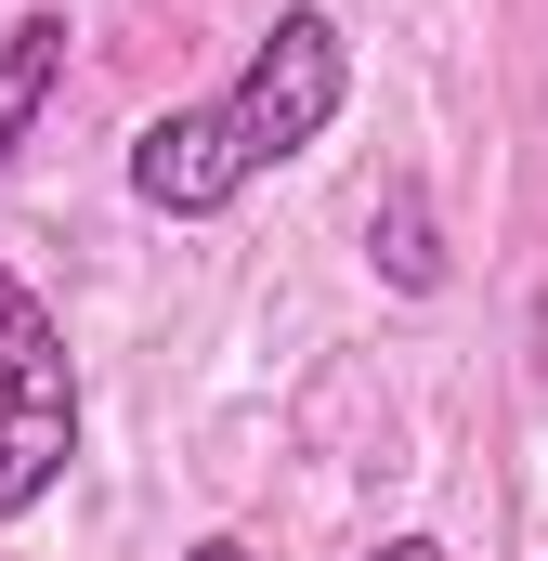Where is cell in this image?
Here are the masks:
<instances>
[{
  "mask_svg": "<svg viewBox=\"0 0 548 561\" xmlns=\"http://www.w3.org/2000/svg\"><path fill=\"white\" fill-rule=\"evenodd\" d=\"M366 262L406 287V300H431V287H444V236H431L418 183H379V209H366Z\"/></svg>",
  "mask_w": 548,
  "mask_h": 561,
  "instance_id": "cell-4",
  "label": "cell"
},
{
  "mask_svg": "<svg viewBox=\"0 0 548 561\" xmlns=\"http://www.w3.org/2000/svg\"><path fill=\"white\" fill-rule=\"evenodd\" d=\"M183 561H262V549H249V536H196Z\"/></svg>",
  "mask_w": 548,
  "mask_h": 561,
  "instance_id": "cell-6",
  "label": "cell"
},
{
  "mask_svg": "<svg viewBox=\"0 0 548 561\" xmlns=\"http://www.w3.org/2000/svg\"><path fill=\"white\" fill-rule=\"evenodd\" d=\"M340 105H353V39H340L327 0H287L209 105H170V118L132 131V196L157 222H209V209H236L262 170L313 157V144L340 131Z\"/></svg>",
  "mask_w": 548,
  "mask_h": 561,
  "instance_id": "cell-1",
  "label": "cell"
},
{
  "mask_svg": "<svg viewBox=\"0 0 548 561\" xmlns=\"http://www.w3.org/2000/svg\"><path fill=\"white\" fill-rule=\"evenodd\" d=\"M66 470H79V353L39 287L0 275V523L53 510Z\"/></svg>",
  "mask_w": 548,
  "mask_h": 561,
  "instance_id": "cell-2",
  "label": "cell"
},
{
  "mask_svg": "<svg viewBox=\"0 0 548 561\" xmlns=\"http://www.w3.org/2000/svg\"><path fill=\"white\" fill-rule=\"evenodd\" d=\"M536 392H548V287H536Z\"/></svg>",
  "mask_w": 548,
  "mask_h": 561,
  "instance_id": "cell-7",
  "label": "cell"
},
{
  "mask_svg": "<svg viewBox=\"0 0 548 561\" xmlns=\"http://www.w3.org/2000/svg\"><path fill=\"white\" fill-rule=\"evenodd\" d=\"M366 561H444V536H379Z\"/></svg>",
  "mask_w": 548,
  "mask_h": 561,
  "instance_id": "cell-5",
  "label": "cell"
},
{
  "mask_svg": "<svg viewBox=\"0 0 548 561\" xmlns=\"http://www.w3.org/2000/svg\"><path fill=\"white\" fill-rule=\"evenodd\" d=\"M66 13H13L0 26V170L39 144V118H53V92H66Z\"/></svg>",
  "mask_w": 548,
  "mask_h": 561,
  "instance_id": "cell-3",
  "label": "cell"
}]
</instances>
